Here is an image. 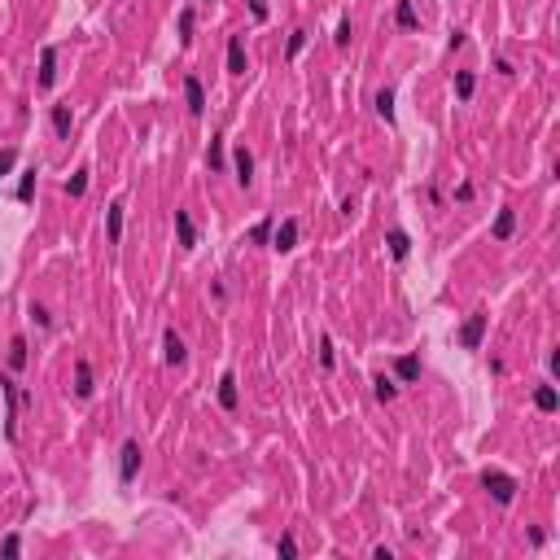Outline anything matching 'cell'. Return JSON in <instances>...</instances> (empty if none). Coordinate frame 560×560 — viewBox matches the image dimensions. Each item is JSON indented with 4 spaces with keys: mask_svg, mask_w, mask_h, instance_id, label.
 <instances>
[{
    "mask_svg": "<svg viewBox=\"0 0 560 560\" xmlns=\"http://www.w3.org/2000/svg\"><path fill=\"white\" fill-rule=\"evenodd\" d=\"M376 114H381L385 123H394V88H381V92H376Z\"/></svg>",
    "mask_w": 560,
    "mask_h": 560,
    "instance_id": "cell-23",
    "label": "cell"
},
{
    "mask_svg": "<svg viewBox=\"0 0 560 560\" xmlns=\"http://www.w3.org/2000/svg\"><path fill=\"white\" fill-rule=\"evenodd\" d=\"M31 320L40 328H53V316H48V307H40V302H31Z\"/></svg>",
    "mask_w": 560,
    "mask_h": 560,
    "instance_id": "cell-33",
    "label": "cell"
},
{
    "mask_svg": "<svg viewBox=\"0 0 560 560\" xmlns=\"http://www.w3.org/2000/svg\"><path fill=\"white\" fill-rule=\"evenodd\" d=\"M31 197H36V171H27L18 179V202H31Z\"/></svg>",
    "mask_w": 560,
    "mask_h": 560,
    "instance_id": "cell-30",
    "label": "cell"
},
{
    "mask_svg": "<svg viewBox=\"0 0 560 560\" xmlns=\"http://www.w3.org/2000/svg\"><path fill=\"white\" fill-rule=\"evenodd\" d=\"M333 364H337V351H333V337L324 333V337H320V368L333 372Z\"/></svg>",
    "mask_w": 560,
    "mask_h": 560,
    "instance_id": "cell-28",
    "label": "cell"
},
{
    "mask_svg": "<svg viewBox=\"0 0 560 560\" xmlns=\"http://www.w3.org/2000/svg\"><path fill=\"white\" fill-rule=\"evenodd\" d=\"M184 101H189L193 119H202V114H206V88H202V79H197V75L184 79Z\"/></svg>",
    "mask_w": 560,
    "mask_h": 560,
    "instance_id": "cell-8",
    "label": "cell"
},
{
    "mask_svg": "<svg viewBox=\"0 0 560 560\" xmlns=\"http://www.w3.org/2000/svg\"><path fill=\"white\" fill-rule=\"evenodd\" d=\"M394 376H399V381H416V376H420V359L416 355H399V359H394Z\"/></svg>",
    "mask_w": 560,
    "mask_h": 560,
    "instance_id": "cell-16",
    "label": "cell"
},
{
    "mask_svg": "<svg viewBox=\"0 0 560 560\" xmlns=\"http://www.w3.org/2000/svg\"><path fill=\"white\" fill-rule=\"evenodd\" d=\"M193 18H197L193 9H179V22H175V31H179V44H193Z\"/></svg>",
    "mask_w": 560,
    "mask_h": 560,
    "instance_id": "cell-25",
    "label": "cell"
},
{
    "mask_svg": "<svg viewBox=\"0 0 560 560\" xmlns=\"http://www.w3.org/2000/svg\"><path fill=\"white\" fill-rule=\"evenodd\" d=\"M206 167H210V171H223V136L210 140V149H206Z\"/></svg>",
    "mask_w": 560,
    "mask_h": 560,
    "instance_id": "cell-29",
    "label": "cell"
},
{
    "mask_svg": "<svg viewBox=\"0 0 560 560\" xmlns=\"http://www.w3.org/2000/svg\"><path fill=\"white\" fill-rule=\"evenodd\" d=\"M394 22H399L403 31H416V27H420V18H416V5H411V0H399V9H394Z\"/></svg>",
    "mask_w": 560,
    "mask_h": 560,
    "instance_id": "cell-20",
    "label": "cell"
},
{
    "mask_svg": "<svg viewBox=\"0 0 560 560\" xmlns=\"http://www.w3.org/2000/svg\"><path fill=\"white\" fill-rule=\"evenodd\" d=\"M495 71H499V75H517V71H513V61H508V57H495Z\"/></svg>",
    "mask_w": 560,
    "mask_h": 560,
    "instance_id": "cell-39",
    "label": "cell"
},
{
    "mask_svg": "<svg viewBox=\"0 0 560 560\" xmlns=\"http://www.w3.org/2000/svg\"><path fill=\"white\" fill-rule=\"evenodd\" d=\"M92 390H96V381H92V364L88 359H75V399H92Z\"/></svg>",
    "mask_w": 560,
    "mask_h": 560,
    "instance_id": "cell-9",
    "label": "cell"
},
{
    "mask_svg": "<svg viewBox=\"0 0 560 560\" xmlns=\"http://www.w3.org/2000/svg\"><path fill=\"white\" fill-rule=\"evenodd\" d=\"M233 171H237V184L241 189L254 184V154L245 149V145H237V149H233Z\"/></svg>",
    "mask_w": 560,
    "mask_h": 560,
    "instance_id": "cell-6",
    "label": "cell"
},
{
    "mask_svg": "<svg viewBox=\"0 0 560 560\" xmlns=\"http://www.w3.org/2000/svg\"><path fill=\"white\" fill-rule=\"evenodd\" d=\"M455 202H473V184H459L455 189Z\"/></svg>",
    "mask_w": 560,
    "mask_h": 560,
    "instance_id": "cell-37",
    "label": "cell"
},
{
    "mask_svg": "<svg viewBox=\"0 0 560 560\" xmlns=\"http://www.w3.org/2000/svg\"><path fill=\"white\" fill-rule=\"evenodd\" d=\"M272 250H280V254H289L293 245H298V219H280L276 228H272Z\"/></svg>",
    "mask_w": 560,
    "mask_h": 560,
    "instance_id": "cell-5",
    "label": "cell"
},
{
    "mask_svg": "<svg viewBox=\"0 0 560 560\" xmlns=\"http://www.w3.org/2000/svg\"><path fill=\"white\" fill-rule=\"evenodd\" d=\"M307 48V27H293V36H289V48H285V57L289 61H298V53Z\"/></svg>",
    "mask_w": 560,
    "mask_h": 560,
    "instance_id": "cell-26",
    "label": "cell"
},
{
    "mask_svg": "<svg viewBox=\"0 0 560 560\" xmlns=\"http://www.w3.org/2000/svg\"><path fill=\"white\" fill-rule=\"evenodd\" d=\"M272 228H276V219H272V215H267V219H258V223L250 228V241H254V245H267V241H272Z\"/></svg>",
    "mask_w": 560,
    "mask_h": 560,
    "instance_id": "cell-24",
    "label": "cell"
},
{
    "mask_svg": "<svg viewBox=\"0 0 560 560\" xmlns=\"http://www.w3.org/2000/svg\"><path fill=\"white\" fill-rule=\"evenodd\" d=\"M473 92H477V75L473 71H455V96L459 101H473Z\"/></svg>",
    "mask_w": 560,
    "mask_h": 560,
    "instance_id": "cell-21",
    "label": "cell"
},
{
    "mask_svg": "<svg viewBox=\"0 0 560 560\" xmlns=\"http://www.w3.org/2000/svg\"><path fill=\"white\" fill-rule=\"evenodd\" d=\"M513 233H517V210L503 206L495 215V223H490V237H495V241H513Z\"/></svg>",
    "mask_w": 560,
    "mask_h": 560,
    "instance_id": "cell-10",
    "label": "cell"
},
{
    "mask_svg": "<svg viewBox=\"0 0 560 560\" xmlns=\"http://www.w3.org/2000/svg\"><path fill=\"white\" fill-rule=\"evenodd\" d=\"M48 119H53V131H57V136H71V127H75L71 105H53V114H48Z\"/></svg>",
    "mask_w": 560,
    "mask_h": 560,
    "instance_id": "cell-19",
    "label": "cell"
},
{
    "mask_svg": "<svg viewBox=\"0 0 560 560\" xmlns=\"http://www.w3.org/2000/svg\"><path fill=\"white\" fill-rule=\"evenodd\" d=\"M486 324H490L486 311H473V316L464 320V328H459V346H464V351H477L482 337H486Z\"/></svg>",
    "mask_w": 560,
    "mask_h": 560,
    "instance_id": "cell-2",
    "label": "cell"
},
{
    "mask_svg": "<svg viewBox=\"0 0 560 560\" xmlns=\"http://www.w3.org/2000/svg\"><path fill=\"white\" fill-rule=\"evenodd\" d=\"M162 359H167L171 368H184V364H189V346H184V337H179L175 328H167V333H162Z\"/></svg>",
    "mask_w": 560,
    "mask_h": 560,
    "instance_id": "cell-4",
    "label": "cell"
},
{
    "mask_svg": "<svg viewBox=\"0 0 560 560\" xmlns=\"http://www.w3.org/2000/svg\"><path fill=\"white\" fill-rule=\"evenodd\" d=\"M385 245H390V254L399 258V263H403V258L411 254V237L403 233V228H390V233H385Z\"/></svg>",
    "mask_w": 560,
    "mask_h": 560,
    "instance_id": "cell-15",
    "label": "cell"
},
{
    "mask_svg": "<svg viewBox=\"0 0 560 560\" xmlns=\"http://www.w3.org/2000/svg\"><path fill=\"white\" fill-rule=\"evenodd\" d=\"M13 162H18V149H0V179L13 171Z\"/></svg>",
    "mask_w": 560,
    "mask_h": 560,
    "instance_id": "cell-34",
    "label": "cell"
},
{
    "mask_svg": "<svg viewBox=\"0 0 560 560\" xmlns=\"http://www.w3.org/2000/svg\"><path fill=\"white\" fill-rule=\"evenodd\" d=\"M175 237L184 250H197V228H193V215L189 210H175Z\"/></svg>",
    "mask_w": 560,
    "mask_h": 560,
    "instance_id": "cell-11",
    "label": "cell"
},
{
    "mask_svg": "<svg viewBox=\"0 0 560 560\" xmlns=\"http://www.w3.org/2000/svg\"><path fill=\"white\" fill-rule=\"evenodd\" d=\"M276 556H298V538H293V534H280V538H276Z\"/></svg>",
    "mask_w": 560,
    "mask_h": 560,
    "instance_id": "cell-32",
    "label": "cell"
},
{
    "mask_svg": "<svg viewBox=\"0 0 560 560\" xmlns=\"http://www.w3.org/2000/svg\"><path fill=\"white\" fill-rule=\"evenodd\" d=\"M351 36H355L351 18H341V22H337V31H333V44H337V48H346V44H351Z\"/></svg>",
    "mask_w": 560,
    "mask_h": 560,
    "instance_id": "cell-31",
    "label": "cell"
},
{
    "mask_svg": "<svg viewBox=\"0 0 560 560\" xmlns=\"http://www.w3.org/2000/svg\"><path fill=\"white\" fill-rule=\"evenodd\" d=\"M482 486L490 490V499H495L499 508H508V503L517 499V490H521L517 477H513V473H499V469H486V473H482Z\"/></svg>",
    "mask_w": 560,
    "mask_h": 560,
    "instance_id": "cell-1",
    "label": "cell"
},
{
    "mask_svg": "<svg viewBox=\"0 0 560 560\" xmlns=\"http://www.w3.org/2000/svg\"><path fill=\"white\" fill-rule=\"evenodd\" d=\"M464 40H469V36H464V31H455V36L447 40V48H451V53H455V48H464Z\"/></svg>",
    "mask_w": 560,
    "mask_h": 560,
    "instance_id": "cell-38",
    "label": "cell"
},
{
    "mask_svg": "<svg viewBox=\"0 0 560 560\" xmlns=\"http://www.w3.org/2000/svg\"><path fill=\"white\" fill-rule=\"evenodd\" d=\"M250 13H254V18L263 22V18H267V0H250Z\"/></svg>",
    "mask_w": 560,
    "mask_h": 560,
    "instance_id": "cell-36",
    "label": "cell"
},
{
    "mask_svg": "<svg viewBox=\"0 0 560 560\" xmlns=\"http://www.w3.org/2000/svg\"><path fill=\"white\" fill-rule=\"evenodd\" d=\"M105 237H110V245L123 241V202H110V210H105Z\"/></svg>",
    "mask_w": 560,
    "mask_h": 560,
    "instance_id": "cell-12",
    "label": "cell"
},
{
    "mask_svg": "<svg viewBox=\"0 0 560 560\" xmlns=\"http://www.w3.org/2000/svg\"><path fill=\"white\" fill-rule=\"evenodd\" d=\"M57 84V44H44L40 48V88L48 92Z\"/></svg>",
    "mask_w": 560,
    "mask_h": 560,
    "instance_id": "cell-7",
    "label": "cell"
},
{
    "mask_svg": "<svg viewBox=\"0 0 560 560\" xmlns=\"http://www.w3.org/2000/svg\"><path fill=\"white\" fill-rule=\"evenodd\" d=\"M534 407H538V411H556V407H560V394H556V385H547V381H543V385L534 390Z\"/></svg>",
    "mask_w": 560,
    "mask_h": 560,
    "instance_id": "cell-18",
    "label": "cell"
},
{
    "mask_svg": "<svg viewBox=\"0 0 560 560\" xmlns=\"http://www.w3.org/2000/svg\"><path fill=\"white\" fill-rule=\"evenodd\" d=\"M237 403H241V394H237V376H233V372H223V376H219V407H223V411H237Z\"/></svg>",
    "mask_w": 560,
    "mask_h": 560,
    "instance_id": "cell-13",
    "label": "cell"
},
{
    "mask_svg": "<svg viewBox=\"0 0 560 560\" xmlns=\"http://www.w3.org/2000/svg\"><path fill=\"white\" fill-rule=\"evenodd\" d=\"M0 552H5V556H18V552H22V538H18V534H9L5 543H0Z\"/></svg>",
    "mask_w": 560,
    "mask_h": 560,
    "instance_id": "cell-35",
    "label": "cell"
},
{
    "mask_svg": "<svg viewBox=\"0 0 560 560\" xmlns=\"http://www.w3.org/2000/svg\"><path fill=\"white\" fill-rule=\"evenodd\" d=\"M372 394H376V403H394V394H399V381L394 376H372Z\"/></svg>",
    "mask_w": 560,
    "mask_h": 560,
    "instance_id": "cell-17",
    "label": "cell"
},
{
    "mask_svg": "<svg viewBox=\"0 0 560 560\" xmlns=\"http://www.w3.org/2000/svg\"><path fill=\"white\" fill-rule=\"evenodd\" d=\"M136 473H140V442L136 438H127L123 442V451H119V482H136Z\"/></svg>",
    "mask_w": 560,
    "mask_h": 560,
    "instance_id": "cell-3",
    "label": "cell"
},
{
    "mask_svg": "<svg viewBox=\"0 0 560 560\" xmlns=\"http://www.w3.org/2000/svg\"><path fill=\"white\" fill-rule=\"evenodd\" d=\"M9 368H27V337L9 341Z\"/></svg>",
    "mask_w": 560,
    "mask_h": 560,
    "instance_id": "cell-27",
    "label": "cell"
},
{
    "mask_svg": "<svg viewBox=\"0 0 560 560\" xmlns=\"http://www.w3.org/2000/svg\"><path fill=\"white\" fill-rule=\"evenodd\" d=\"M88 179H92V171H88V167H79L71 179H66V197H84V193H88Z\"/></svg>",
    "mask_w": 560,
    "mask_h": 560,
    "instance_id": "cell-22",
    "label": "cell"
},
{
    "mask_svg": "<svg viewBox=\"0 0 560 560\" xmlns=\"http://www.w3.org/2000/svg\"><path fill=\"white\" fill-rule=\"evenodd\" d=\"M228 75H245V40L241 36L228 40Z\"/></svg>",
    "mask_w": 560,
    "mask_h": 560,
    "instance_id": "cell-14",
    "label": "cell"
}]
</instances>
